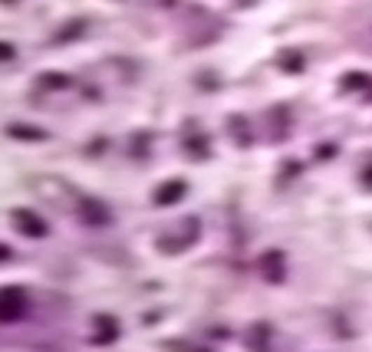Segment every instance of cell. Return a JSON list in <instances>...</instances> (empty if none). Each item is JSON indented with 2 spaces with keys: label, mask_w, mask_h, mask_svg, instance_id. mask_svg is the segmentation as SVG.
Wrapping results in <instances>:
<instances>
[{
  "label": "cell",
  "mask_w": 372,
  "mask_h": 352,
  "mask_svg": "<svg viewBox=\"0 0 372 352\" xmlns=\"http://www.w3.org/2000/svg\"><path fill=\"white\" fill-rule=\"evenodd\" d=\"M20 293H13V290H7V293H0V320H13L17 313H20Z\"/></svg>",
  "instance_id": "obj_1"
}]
</instances>
